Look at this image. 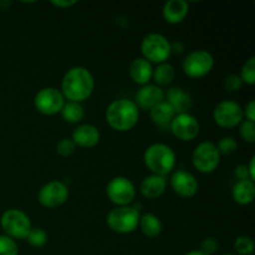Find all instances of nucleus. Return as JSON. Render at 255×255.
<instances>
[{"instance_id":"obj_1","label":"nucleus","mask_w":255,"mask_h":255,"mask_svg":"<svg viewBox=\"0 0 255 255\" xmlns=\"http://www.w3.org/2000/svg\"><path fill=\"white\" fill-rule=\"evenodd\" d=\"M95 90V79L89 69L84 66H74L66 71L61 81V94L70 102L86 101Z\"/></svg>"},{"instance_id":"obj_2","label":"nucleus","mask_w":255,"mask_h":255,"mask_svg":"<svg viewBox=\"0 0 255 255\" xmlns=\"http://www.w3.org/2000/svg\"><path fill=\"white\" fill-rule=\"evenodd\" d=\"M106 122L117 132L131 131L139 120V110L133 100L117 99L107 106L105 112Z\"/></svg>"},{"instance_id":"obj_3","label":"nucleus","mask_w":255,"mask_h":255,"mask_svg":"<svg viewBox=\"0 0 255 255\" xmlns=\"http://www.w3.org/2000/svg\"><path fill=\"white\" fill-rule=\"evenodd\" d=\"M143 163L151 171V174L166 177L173 172L177 163V156L168 144L153 143L144 151Z\"/></svg>"},{"instance_id":"obj_4","label":"nucleus","mask_w":255,"mask_h":255,"mask_svg":"<svg viewBox=\"0 0 255 255\" xmlns=\"http://www.w3.org/2000/svg\"><path fill=\"white\" fill-rule=\"evenodd\" d=\"M0 227L5 236L10 237L14 241H25L32 229L31 221L29 216L21 209H6L0 217Z\"/></svg>"},{"instance_id":"obj_5","label":"nucleus","mask_w":255,"mask_h":255,"mask_svg":"<svg viewBox=\"0 0 255 255\" xmlns=\"http://www.w3.org/2000/svg\"><path fill=\"white\" fill-rule=\"evenodd\" d=\"M141 213L136 207H115L106 217V224L117 234L133 233L138 228Z\"/></svg>"},{"instance_id":"obj_6","label":"nucleus","mask_w":255,"mask_h":255,"mask_svg":"<svg viewBox=\"0 0 255 255\" xmlns=\"http://www.w3.org/2000/svg\"><path fill=\"white\" fill-rule=\"evenodd\" d=\"M141 54L151 64H163L171 57V42L164 35L158 32L147 34L141 41Z\"/></svg>"},{"instance_id":"obj_7","label":"nucleus","mask_w":255,"mask_h":255,"mask_svg":"<svg viewBox=\"0 0 255 255\" xmlns=\"http://www.w3.org/2000/svg\"><path fill=\"white\" fill-rule=\"evenodd\" d=\"M221 153L217 144L211 141H203L192 152V164L194 168L203 174L213 173L221 163Z\"/></svg>"},{"instance_id":"obj_8","label":"nucleus","mask_w":255,"mask_h":255,"mask_svg":"<svg viewBox=\"0 0 255 255\" xmlns=\"http://www.w3.org/2000/svg\"><path fill=\"white\" fill-rule=\"evenodd\" d=\"M214 67V57L208 50H193L182 61V70L189 79H202Z\"/></svg>"},{"instance_id":"obj_9","label":"nucleus","mask_w":255,"mask_h":255,"mask_svg":"<svg viewBox=\"0 0 255 255\" xmlns=\"http://www.w3.org/2000/svg\"><path fill=\"white\" fill-rule=\"evenodd\" d=\"M106 196L115 207L129 206L136 198V187L127 177H114L106 186Z\"/></svg>"},{"instance_id":"obj_10","label":"nucleus","mask_w":255,"mask_h":255,"mask_svg":"<svg viewBox=\"0 0 255 255\" xmlns=\"http://www.w3.org/2000/svg\"><path fill=\"white\" fill-rule=\"evenodd\" d=\"M65 102L66 100L60 89L52 86L39 90L34 97L35 109L45 116H54V115L60 114Z\"/></svg>"},{"instance_id":"obj_11","label":"nucleus","mask_w":255,"mask_h":255,"mask_svg":"<svg viewBox=\"0 0 255 255\" xmlns=\"http://www.w3.org/2000/svg\"><path fill=\"white\" fill-rule=\"evenodd\" d=\"M213 120L221 128L229 129L239 126L244 120L243 107L236 101L224 100L221 101L213 110Z\"/></svg>"},{"instance_id":"obj_12","label":"nucleus","mask_w":255,"mask_h":255,"mask_svg":"<svg viewBox=\"0 0 255 255\" xmlns=\"http://www.w3.org/2000/svg\"><path fill=\"white\" fill-rule=\"evenodd\" d=\"M69 188L61 181H51L39 189L37 201L44 208H57L66 203L69 199Z\"/></svg>"},{"instance_id":"obj_13","label":"nucleus","mask_w":255,"mask_h":255,"mask_svg":"<svg viewBox=\"0 0 255 255\" xmlns=\"http://www.w3.org/2000/svg\"><path fill=\"white\" fill-rule=\"evenodd\" d=\"M172 134L182 142H191L198 137L201 125L191 114L176 115L169 125Z\"/></svg>"},{"instance_id":"obj_14","label":"nucleus","mask_w":255,"mask_h":255,"mask_svg":"<svg viewBox=\"0 0 255 255\" xmlns=\"http://www.w3.org/2000/svg\"><path fill=\"white\" fill-rule=\"evenodd\" d=\"M171 187L174 193L184 199H189L198 193L199 183L196 177L186 169L172 172Z\"/></svg>"},{"instance_id":"obj_15","label":"nucleus","mask_w":255,"mask_h":255,"mask_svg":"<svg viewBox=\"0 0 255 255\" xmlns=\"http://www.w3.org/2000/svg\"><path fill=\"white\" fill-rule=\"evenodd\" d=\"M162 101H164V90L154 84H147L137 90L133 102L138 107V110L141 109L149 111L152 107Z\"/></svg>"},{"instance_id":"obj_16","label":"nucleus","mask_w":255,"mask_h":255,"mask_svg":"<svg viewBox=\"0 0 255 255\" xmlns=\"http://www.w3.org/2000/svg\"><path fill=\"white\" fill-rule=\"evenodd\" d=\"M71 139L76 147H81V148H94L99 144L100 139H101V133H100L99 128L94 125L85 124L80 125L72 132Z\"/></svg>"},{"instance_id":"obj_17","label":"nucleus","mask_w":255,"mask_h":255,"mask_svg":"<svg viewBox=\"0 0 255 255\" xmlns=\"http://www.w3.org/2000/svg\"><path fill=\"white\" fill-rule=\"evenodd\" d=\"M164 101L169 104V106L174 110L176 115L189 114L192 107V97L186 90L178 86H172L164 92Z\"/></svg>"},{"instance_id":"obj_18","label":"nucleus","mask_w":255,"mask_h":255,"mask_svg":"<svg viewBox=\"0 0 255 255\" xmlns=\"http://www.w3.org/2000/svg\"><path fill=\"white\" fill-rule=\"evenodd\" d=\"M189 11V4L186 0H169L162 7L164 21L171 25H178L186 20Z\"/></svg>"},{"instance_id":"obj_19","label":"nucleus","mask_w":255,"mask_h":255,"mask_svg":"<svg viewBox=\"0 0 255 255\" xmlns=\"http://www.w3.org/2000/svg\"><path fill=\"white\" fill-rule=\"evenodd\" d=\"M167 188V179L163 176L149 174L141 182L139 191L146 199H158L163 196Z\"/></svg>"},{"instance_id":"obj_20","label":"nucleus","mask_w":255,"mask_h":255,"mask_svg":"<svg viewBox=\"0 0 255 255\" xmlns=\"http://www.w3.org/2000/svg\"><path fill=\"white\" fill-rule=\"evenodd\" d=\"M153 76V66L143 57H137L129 65V77L139 86L149 84Z\"/></svg>"},{"instance_id":"obj_21","label":"nucleus","mask_w":255,"mask_h":255,"mask_svg":"<svg viewBox=\"0 0 255 255\" xmlns=\"http://www.w3.org/2000/svg\"><path fill=\"white\" fill-rule=\"evenodd\" d=\"M232 198L239 206H249L255 198V183L251 179L238 181L232 188Z\"/></svg>"},{"instance_id":"obj_22","label":"nucleus","mask_w":255,"mask_h":255,"mask_svg":"<svg viewBox=\"0 0 255 255\" xmlns=\"http://www.w3.org/2000/svg\"><path fill=\"white\" fill-rule=\"evenodd\" d=\"M176 116V112L174 110L169 106V104H167L166 101L159 102L158 105H156L154 107H152L149 110V117H151V121L153 122L156 126L164 128V127H169L172 120Z\"/></svg>"},{"instance_id":"obj_23","label":"nucleus","mask_w":255,"mask_h":255,"mask_svg":"<svg viewBox=\"0 0 255 255\" xmlns=\"http://www.w3.org/2000/svg\"><path fill=\"white\" fill-rule=\"evenodd\" d=\"M138 228L141 229L142 234L144 237L149 239L157 238L159 234L162 233V222L156 214L152 213H146L141 214V218H139Z\"/></svg>"},{"instance_id":"obj_24","label":"nucleus","mask_w":255,"mask_h":255,"mask_svg":"<svg viewBox=\"0 0 255 255\" xmlns=\"http://www.w3.org/2000/svg\"><path fill=\"white\" fill-rule=\"evenodd\" d=\"M174 77H176V70H174L173 65L168 64V62L157 65L156 69H153L152 80L154 81V85H157L161 89L169 86L173 82Z\"/></svg>"},{"instance_id":"obj_25","label":"nucleus","mask_w":255,"mask_h":255,"mask_svg":"<svg viewBox=\"0 0 255 255\" xmlns=\"http://www.w3.org/2000/svg\"><path fill=\"white\" fill-rule=\"evenodd\" d=\"M60 114H61L62 119L69 124H79L84 120L85 110L81 104L66 101Z\"/></svg>"},{"instance_id":"obj_26","label":"nucleus","mask_w":255,"mask_h":255,"mask_svg":"<svg viewBox=\"0 0 255 255\" xmlns=\"http://www.w3.org/2000/svg\"><path fill=\"white\" fill-rule=\"evenodd\" d=\"M241 76L243 84L253 86L255 85V57L252 56L247 60L241 69Z\"/></svg>"},{"instance_id":"obj_27","label":"nucleus","mask_w":255,"mask_h":255,"mask_svg":"<svg viewBox=\"0 0 255 255\" xmlns=\"http://www.w3.org/2000/svg\"><path fill=\"white\" fill-rule=\"evenodd\" d=\"M234 249L238 255H253L255 244L249 236H239L234 242Z\"/></svg>"},{"instance_id":"obj_28","label":"nucleus","mask_w":255,"mask_h":255,"mask_svg":"<svg viewBox=\"0 0 255 255\" xmlns=\"http://www.w3.org/2000/svg\"><path fill=\"white\" fill-rule=\"evenodd\" d=\"M47 233L42 228H32L27 236L26 242L32 248H42L47 243Z\"/></svg>"},{"instance_id":"obj_29","label":"nucleus","mask_w":255,"mask_h":255,"mask_svg":"<svg viewBox=\"0 0 255 255\" xmlns=\"http://www.w3.org/2000/svg\"><path fill=\"white\" fill-rule=\"evenodd\" d=\"M217 148H218L221 156H231L238 148V142L233 137L226 136L219 139V142L217 143Z\"/></svg>"},{"instance_id":"obj_30","label":"nucleus","mask_w":255,"mask_h":255,"mask_svg":"<svg viewBox=\"0 0 255 255\" xmlns=\"http://www.w3.org/2000/svg\"><path fill=\"white\" fill-rule=\"evenodd\" d=\"M0 255H19L16 241L5 234H0Z\"/></svg>"},{"instance_id":"obj_31","label":"nucleus","mask_w":255,"mask_h":255,"mask_svg":"<svg viewBox=\"0 0 255 255\" xmlns=\"http://www.w3.org/2000/svg\"><path fill=\"white\" fill-rule=\"evenodd\" d=\"M239 136L247 143L255 142V124L254 122L243 120L239 125Z\"/></svg>"},{"instance_id":"obj_32","label":"nucleus","mask_w":255,"mask_h":255,"mask_svg":"<svg viewBox=\"0 0 255 255\" xmlns=\"http://www.w3.org/2000/svg\"><path fill=\"white\" fill-rule=\"evenodd\" d=\"M76 151V144L71 138H61L56 144V152L61 157H70Z\"/></svg>"},{"instance_id":"obj_33","label":"nucleus","mask_w":255,"mask_h":255,"mask_svg":"<svg viewBox=\"0 0 255 255\" xmlns=\"http://www.w3.org/2000/svg\"><path fill=\"white\" fill-rule=\"evenodd\" d=\"M243 81L238 74H231L224 79L223 86L228 92H238L243 87Z\"/></svg>"},{"instance_id":"obj_34","label":"nucleus","mask_w":255,"mask_h":255,"mask_svg":"<svg viewBox=\"0 0 255 255\" xmlns=\"http://www.w3.org/2000/svg\"><path fill=\"white\" fill-rule=\"evenodd\" d=\"M218 248L219 246L218 242L216 241V238H213V237H207V238H204L203 241H202L201 249H199V251L203 252V253H206L207 255H213L218 252Z\"/></svg>"},{"instance_id":"obj_35","label":"nucleus","mask_w":255,"mask_h":255,"mask_svg":"<svg viewBox=\"0 0 255 255\" xmlns=\"http://www.w3.org/2000/svg\"><path fill=\"white\" fill-rule=\"evenodd\" d=\"M243 112L247 121L254 122L255 124V100H251V101L247 104L246 109L243 110Z\"/></svg>"},{"instance_id":"obj_36","label":"nucleus","mask_w":255,"mask_h":255,"mask_svg":"<svg viewBox=\"0 0 255 255\" xmlns=\"http://www.w3.org/2000/svg\"><path fill=\"white\" fill-rule=\"evenodd\" d=\"M234 176L238 178V181H243V179H249V172L247 164H239L234 169Z\"/></svg>"},{"instance_id":"obj_37","label":"nucleus","mask_w":255,"mask_h":255,"mask_svg":"<svg viewBox=\"0 0 255 255\" xmlns=\"http://www.w3.org/2000/svg\"><path fill=\"white\" fill-rule=\"evenodd\" d=\"M76 4V0H52L51 1V5L59 7V9H69Z\"/></svg>"},{"instance_id":"obj_38","label":"nucleus","mask_w":255,"mask_h":255,"mask_svg":"<svg viewBox=\"0 0 255 255\" xmlns=\"http://www.w3.org/2000/svg\"><path fill=\"white\" fill-rule=\"evenodd\" d=\"M248 172H249V179L251 181H255V156L251 158V162H249L248 166Z\"/></svg>"},{"instance_id":"obj_39","label":"nucleus","mask_w":255,"mask_h":255,"mask_svg":"<svg viewBox=\"0 0 255 255\" xmlns=\"http://www.w3.org/2000/svg\"><path fill=\"white\" fill-rule=\"evenodd\" d=\"M184 255H207V254L203 253V252H201V251H191Z\"/></svg>"},{"instance_id":"obj_40","label":"nucleus","mask_w":255,"mask_h":255,"mask_svg":"<svg viewBox=\"0 0 255 255\" xmlns=\"http://www.w3.org/2000/svg\"><path fill=\"white\" fill-rule=\"evenodd\" d=\"M223 255H236V254H223Z\"/></svg>"}]
</instances>
